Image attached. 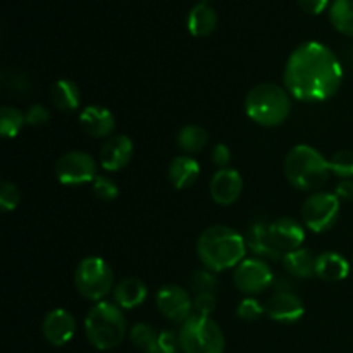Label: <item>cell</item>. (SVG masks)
I'll list each match as a JSON object with an SVG mask.
<instances>
[{
  "label": "cell",
  "instance_id": "cell-24",
  "mask_svg": "<svg viewBox=\"0 0 353 353\" xmlns=\"http://www.w3.org/2000/svg\"><path fill=\"white\" fill-rule=\"evenodd\" d=\"M281 261L286 271L295 278L307 279L316 274L317 257H314L312 252L307 250V248H296V250L288 252V254L283 255Z\"/></svg>",
  "mask_w": 353,
  "mask_h": 353
},
{
  "label": "cell",
  "instance_id": "cell-32",
  "mask_svg": "<svg viewBox=\"0 0 353 353\" xmlns=\"http://www.w3.org/2000/svg\"><path fill=\"white\" fill-rule=\"evenodd\" d=\"M265 314V305H262L257 299L254 296H247L240 302V305L236 307V316L241 321H247V323H254L259 317Z\"/></svg>",
  "mask_w": 353,
  "mask_h": 353
},
{
  "label": "cell",
  "instance_id": "cell-37",
  "mask_svg": "<svg viewBox=\"0 0 353 353\" xmlns=\"http://www.w3.org/2000/svg\"><path fill=\"white\" fill-rule=\"evenodd\" d=\"M210 159H212V162L219 169H226L228 165H230V162H231V159H233V155H231V150H230V147H228V145L219 143V145H216V147L212 148V154H210Z\"/></svg>",
  "mask_w": 353,
  "mask_h": 353
},
{
  "label": "cell",
  "instance_id": "cell-7",
  "mask_svg": "<svg viewBox=\"0 0 353 353\" xmlns=\"http://www.w3.org/2000/svg\"><path fill=\"white\" fill-rule=\"evenodd\" d=\"M74 285L83 299L102 302L114 290L112 268L102 257H85L76 265Z\"/></svg>",
  "mask_w": 353,
  "mask_h": 353
},
{
  "label": "cell",
  "instance_id": "cell-18",
  "mask_svg": "<svg viewBox=\"0 0 353 353\" xmlns=\"http://www.w3.org/2000/svg\"><path fill=\"white\" fill-rule=\"evenodd\" d=\"M200 176V165L192 155H178L171 161L168 168L169 183L176 190H186L196 183Z\"/></svg>",
  "mask_w": 353,
  "mask_h": 353
},
{
  "label": "cell",
  "instance_id": "cell-11",
  "mask_svg": "<svg viewBox=\"0 0 353 353\" xmlns=\"http://www.w3.org/2000/svg\"><path fill=\"white\" fill-rule=\"evenodd\" d=\"M157 309L165 319L172 323H185L195 312L193 310V300L185 288L178 285H165L155 295Z\"/></svg>",
  "mask_w": 353,
  "mask_h": 353
},
{
  "label": "cell",
  "instance_id": "cell-41",
  "mask_svg": "<svg viewBox=\"0 0 353 353\" xmlns=\"http://www.w3.org/2000/svg\"><path fill=\"white\" fill-rule=\"evenodd\" d=\"M352 59H353V50H352Z\"/></svg>",
  "mask_w": 353,
  "mask_h": 353
},
{
  "label": "cell",
  "instance_id": "cell-36",
  "mask_svg": "<svg viewBox=\"0 0 353 353\" xmlns=\"http://www.w3.org/2000/svg\"><path fill=\"white\" fill-rule=\"evenodd\" d=\"M181 345H179V334L174 331H161L159 333V343L155 353H179Z\"/></svg>",
  "mask_w": 353,
  "mask_h": 353
},
{
  "label": "cell",
  "instance_id": "cell-39",
  "mask_svg": "<svg viewBox=\"0 0 353 353\" xmlns=\"http://www.w3.org/2000/svg\"><path fill=\"white\" fill-rule=\"evenodd\" d=\"M334 195L345 202H350L353 200V179H341L336 185V190H334Z\"/></svg>",
  "mask_w": 353,
  "mask_h": 353
},
{
  "label": "cell",
  "instance_id": "cell-10",
  "mask_svg": "<svg viewBox=\"0 0 353 353\" xmlns=\"http://www.w3.org/2000/svg\"><path fill=\"white\" fill-rule=\"evenodd\" d=\"M233 281L245 295H259L274 283V272L264 259H245L234 268Z\"/></svg>",
  "mask_w": 353,
  "mask_h": 353
},
{
  "label": "cell",
  "instance_id": "cell-33",
  "mask_svg": "<svg viewBox=\"0 0 353 353\" xmlns=\"http://www.w3.org/2000/svg\"><path fill=\"white\" fill-rule=\"evenodd\" d=\"M192 285L193 288L196 290V293H202V292L214 293V290H216L217 286L216 272L209 271V269H203V271L195 272L192 278Z\"/></svg>",
  "mask_w": 353,
  "mask_h": 353
},
{
  "label": "cell",
  "instance_id": "cell-8",
  "mask_svg": "<svg viewBox=\"0 0 353 353\" xmlns=\"http://www.w3.org/2000/svg\"><path fill=\"white\" fill-rule=\"evenodd\" d=\"M341 202L334 193L316 192L302 205V221L314 233H324L336 224Z\"/></svg>",
  "mask_w": 353,
  "mask_h": 353
},
{
  "label": "cell",
  "instance_id": "cell-19",
  "mask_svg": "<svg viewBox=\"0 0 353 353\" xmlns=\"http://www.w3.org/2000/svg\"><path fill=\"white\" fill-rule=\"evenodd\" d=\"M147 285L138 278L123 279L112 290L114 303L123 310H131L140 307L147 300Z\"/></svg>",
  "mask_w": 353,
  "mask_h": 353
},
{
  "label": "cell",
  "instance_id": "cell-1",
  "mask_svg": "<svg viewBox=\"0 0 353 353\" xmlns=\"http://www.w3.org/2000/svg\"><path fill=\"white\" fill-rule=\"evenodd\" d=\"M283 81L293 99L307 103L324 102L340 90L343 65L330 47L319 41H305L290 54Z\"/></svg>",
  "mask_w": 353,
  "mask_h": 353
},
{
  "label": "cell",
  "instance_id": "cell-34",
  "mask_svg": "<svg viewBox=\"0 0 353 353\" xmlns=\"http://www.w3.org/2000/svg\"><path fill=\"white\" fill-rule=\"evenodd\" d=\"M24 117H26L28 126H45L50 121V112L45 105L41 103H33V105L28 107V110L24 112Z\"/></svg>",
  "mask_w": 353,
  "mask_h": 353
},
{
  "label": "cell",
  "instance_id": "cell-27",
  "mask_svg": "<svg viewBox=\"0 0 353 353\" xmlns=\"http://www.w3.org/2000/svg\"><path fill=\"white\" fill-rule=\"evenodd\" d=\"M130 338L137 348L143 353H155L159 343V333L147 323H138L131 327Z\"/></svg>",
  "mask_w": 353,
  "mask_h": 353
},
{
  "label": "cell",
  "instance_id": "cell-9",
  "mask_svg": "<svg viewBox=\"0 0 353 353\" xmlns=\"http://www.w3.org/2000/svg\"><path fill=\"white\" fill-rule=\"evenodd\" d=\"M55 176L65 186L93 183L97 178V161L86 152H65L55 162Z\"/></svg>",
  "mask_w": 353,
  "mask_h": 353
},
{
  "label": "cell",
  "instance_id": "cell-13",
  "mask_svg": "<svg viewBox=\"0 0 353 353\" xmlns=\"http://www.w3.org/2000/svg\"><path fill=\"white\" fill-rule=\"evenodd\" d=\"M76 319L69 310L54 309L41 323V334L52 347H64L74 338Z\"/></svg>",
  "mask_w": 353,
  "mask_h": 353
},
{
  "label": "cell",
  "instance_id": "cell-2",
  "mask_svg": "<svg viewBox=\"0 0 353 353\" xmlns=\"http://www.w3.org/2000/svg\"><path fill=\"white\" fill-rule=\"evenodd\" d=\"M247 240L236 230L224 224L207 228L196 240V255L203 269L223 272L234 269L247 255Z\"/></svg>",
  "mask_w": 353,
  "mask_h": 353
},
{
  "label": "cell",
  "instance_id": "cell-21",
  "mask_svg": "<svg viewBox=\"0 0 353 353\" xmlns=\"http://www.w3.org/2000/svg\"><path fill=\"white\" fill-rule=\"evenodd\" d=\"M245 240H247V247L254 254H257L259 259H272V261L283 259L281 252H278V248L272 245L271 236H269V224L264 221L252 224Z\"/></svg>",
  "mask_w": 353,
  "mask_h": 353
},
{
  "label": "cell",
  "instance_id": "cell-28",
  "mask_svg": "<svg viewBox=\"0 0 353 353\" xmlns=\"http://www.w3.org/2000/svg\"><path fill=\"white\" fill-rule=\"evenodd\" d=\"M24 124H26L24 112H21L16 107H2V112H0V133H2L3 138H16L19 131L23 130Z\"/></svg>",
  "mask_w": 353,
  "mask_h": 353
},
{
  "label": "cell",
  "instance_id": "cell-35",
  "mask_svg": "<svg viewBox=\"0 0 353 353\" xmlns=\"http://www.w3.org/2000/svg\"><path fill=\"white\" fill-rule=\"evenodd\" d=\"M217 307V300L216 295L210 292H202L196 293L195 300H193V310L195 314H200V316H209L216 310Z\"/></svg>",
  "mask_w": 353,
  "mask_h": 353
},
{
  "label": "cell",
  "instance_id": "cell-30",
  "mask_svg": "<svg viewBox=\"0 0 353 353\" xmlns=\"http://www.w3.org/2000/svg\"><path fill=\"white\" fill-rule=\"evenodd\" d=\"M92 188L93 195L102 200V202H112L119 195V188H117L116 183L110 178H105V176H97L92 183Z\"/></svg>",
  "mask_w": 353,
  "mask_h": 353
},
{
  "label": "cell",
  "instance_id": "cell-40",
  "mask_svg": "<svg viewBox=\"0 0 353 353\" xmlns=\"http://www.w3.org/2000/svg\"><path fill=\"white\" fill-rule=\"evenodd\" d=\"M202 2H205V3H209V0H202Z\"/></svg>",
  "mask_w": 353,
  "mask_h": 353
},
{
  "label": "cell",
  "instance_id": "cell-38",
  "mask_svg": "<svg viewBox=\"0 0 353 353\" xmlns=\"http://www.w3.org/2000/svg\"><path fill=\"white\" fill-rule=\"evenodd\" d=\"M296 2L307 14H312V16L324 12L330 6V0H296Z\"/></svg>",
  "mask_w": 353,
  "mask_h": 353
},
{
  "label": "cell",
  "instance_id": "cell-29",
  "mask_svg": "<svg viewBox=\"0 0 353 353\" xmlns=\"http://www.w3.org/2000/svg\"><path fill=\"white\" fill-rule=\"evenodd\" d=\"M331 174L338 176L340 179L353 178V152L352 150H338L330 159Z\"/></svg>",
  "mask_w": 353,
  "mask_h": 353
},
{
  "label": "cell",
  "instance_id": "cell-12",
  "mask_svg": "<svg viewBox=\"0 0 353 353\" xmlns=\"http://www.w3.org/2000/svg\"><path fill=\"white\" fill-rule=\"evenodd\" d=\"M305 305L296 293L279 290L265 303V316L281 324H292L302 319Z\"/></svg>",
  "mask_w": 353,
  "mask_h": 353
},
{
  "label": "cell",
  "instance_id": "cell-23",
  "mask_svg": "<svg viewBox=\"0 0 353 353\" xmlns=\"http://www.w3.org/2000/svg\"><path fill=\"white\" fill-rule=\"evenodd\" d=\"M50 99L61 112H72L81 103V92H79V86L71 79H59L52 85Z\"/></svg>",
  "mask_w": 353,
  "mask_h": 353
},
{
  "label": "cell",
  "instance_id": "cell-26",
  "mask_svg": "<svg viewBox=\"0 0 353 353\" xmlns=\"http://www.w3.org/2000/svg\"><path fill=\"white\" fill-rule=\"evenodd\" d=\"M330 21L334 30L353 38V0H333L330 7Z\"/></svg>",
  "mask_w": 353,
  "mask_h": 353
},
{
  "label": "cell",
  "instance_id": "cell-6",
  "mask_svg": "<svg viewBox=\"0 0 353 353\" xmlns=\"http://www.w3.org/2000/svg\"><path fill=\"white\" fill-rule=\"evenodd\" d=\"M179 345L183 353H224L226 340L216 321L209 316L193 314L181 324Z\"/></svg>",
  "mask_w": 353,
  "mask_h": 353
},
{
  "label": "cell",
  "instance_id": "cell-16",
  "mask_svg": "<svg viewBox=\"0 0 353 353\" xmlns=\"http://www.w3.org/2000/svg\"><path fill=\"white\" fill-rule=\"evenodd\" d=\"M133 157V141L126 134H117L109 138L102 145L99 154V162L105 171L117 172L126 168Z\"/></svg>",
  "mask_w": 353,
  "mask_h": 353
},
{
  "label": "cell",
  "instance_id": "cell-15",
  "mask_svg": "<svg viewBox=\"0 0 353 353\" xmlns=\"http://www.w3.org/2000/svg\"><path fill=\"white\" fill-rule=\"evenodd\" d=\"M269 236H271L272 245L281 252L283 255L288 252L302 248V243L305 241V230L302 224L290 217H281L269 224Z\"/></svg>",
  "mask_w": 353,
  "mask_h": 353
},
{
  "label": "cell",
  "instance_id": "cell-17",
  "mask_svg": "<svg viewBox=\"0 0 353 353\" xmlns=\"http://www.w3.org/2000/svg\"><path fill=\"white\" fill-rule=\"evenodd\" d=\"M79 124L90 137L105 138L116 128V117L107 107L88 105L79 114Z\"/></svg>",
  "mask_w": 353,
  "mask_h": 353
},
{
  "label": "cell",
  "instance_id": "cell-3",
  "mask_svg": "<svg viewBox=\"0 0 353 353\" xmlns=\"http://www.w3.org/2000/svg\"><path fill=\"white\" fill-rule=\"evenodd\" d=\"M283 171L293 188L302 192H316L323 188L330 179V159L324 157L317 148L300 143L286 154Z\"/></svg>",
  "mask_w": 353,
  "mask_h": 353
},
{
  "label": "cell",
  "instance_id": "cell-5",
  "mask_svg": "<svg viewBox=\"0 0 353 353\" xmlns=\"http://www.w3.org/2000/svg\"><path fill=\"white\" fill-rule=\"evenodd\" d=\"M128 333L126 317L123 309L114 302H97L88 310L85 319V334L97 350H112L124 341Z\"/></svg>",
  "mask_w": 353,
  "mask_h": 353
},
{
  "label": "cell",
  "instance_id": "cell-31",
  "mask_svg": "<svg viewBox=\"0 0 353 353\" xmlns=\"http://www.w3.org/2000/svg\"><path fill=\"white\" fill-rule=\"evenodd\" d=\"M21 202V192L14 183L2 181L0 183V210L2 212H12L17 209Z\"/></svg>",
  "mask_w": 353,
  "mask_h": 353
},
{
  "label": "cell",
  "instance_id": "cell-22",
  "mask_svg": "<svg viewBox=\"0 0 353 353\" xmlns=\"http://www.w3.org/2000/svg\"><path fill=\"white\" fill-rule=\"evenodd\" d=\"M186 24H188V31L193 37H209V34L217 28V14L209 3L200 2L192 7Z\"/></svg>",
  "mask_w": 353,
  "mask_h": 353
},
{
  "label": "cell",
  "instance_id": "cell-4",
  "mask_svg": "<svg viewBox=\"0 0 353 353\" xmlns=\"http://www.w3.org/2000/svg\"><path fill=\"white\" fill-rule=\"evenodd\" d=\"M245 112L259 126H281L292 114V95L276 83H261L245 97Z\"/></svg>",
  "mask_w": 353,
  "mask_h": 353
},
{
  "label": "cell",
  "instance_id": "cell-20",
  "mask_svg": "<svg viewBox=\"0 0 353 353\" xmlns=\"http://www.w3.org/2000/svg\"><path fill=\"white\" fill-rule=\"evenodd\" d=\"M350 274V264L343 255L336 252H324L317 255L316 261V276L323 281L338 283L343 281Z\"/></svg>",
  "mask_w": 353,
  "mask_h": 353
},
{
  "label": "cell",
  "instance_id": "cell-25",
  "mask_svg": "<svg viewBox=\"0 0 353 353\" xmlns=\"http://www.w3.org/2000/svg\"><path fill=\"white\" fill-rule=\"evenodd\" d=\"M176 143L186 155L199 154L209 143V133L205 128L199 126V124H186L178 131Z\"/></svg>",
  "mask_w": 353,
  "mask_h": 353
},
{
  "label": "cell",
  "instance_id": "cell-14",
  "mask_svg": "<svg viewBox=\"0 0 353 353\" xmlns=\"http://www.w3.org/2000/svg\"><path fill=\"white\" fill-rule=\"evenodd\" d=\"M209 192L217 205H233L243 192V178L236 169H219L210 179Z\"/></svg>",
  "mask_w": 353,
  "mask_h": 353
}]
</instances>
